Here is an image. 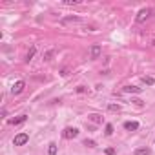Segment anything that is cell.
I'll return each mask as SVG.
<instances>
[{
    "label": "cell",
    "instance_id": "obj_1",
    "mask_svg": "<svg viewBox=\"0 0 155 155\" xmlns=\"http://www.w3.org/2000/svg\"><path fill=\"white\" fill-rule=\"evenodd\" d=\"M28 141H29V135H28V133H18L17 137H15L13 144H15V146H24Z\"/></svg>",
    "mask_w": 155,
    "mask_h": 155
},
{
    "label": "cell",
    "instance_id": "obj_2",
    "mask_svg": "<svg viewBox=\"0 0 155 155\" xmlns=\"http://www.w3.org/2000/svg\"><path fill=\"white\" fill-rule=\"evenodd\" d=\"M62 137L64 139H75V137H79V130L77 128H66L62 132Z\"/></svg>",
    "mask_w": 155,
    "mask_h": 155
},
{
    "label": "cell",
    "instance_id": "obj_3",
    "mask_svg": "<svg viewBox=\"0 0 155 155\" xmlns=\"http://www.w3.org/2000/svg\"><path fill=\"white\" fill-rule=\"evenodd\" d=\"M24 88H26V82H24V81H17V82L13 84V88H11V93L13 95H18V93L24 91Z\"/></svg>",
    "mask_w": 155,
    "mask_h": 155
},
{
    "label": "cell",
    "instance_id": "obj_4",
    "mask_svg": "<svg viewBox=\"0 0 155 155\" xmlns=\"http://www.w3.org/2000/svg\"><path fill=\"white\" fill-rule=\"evenodd\" d=\"M150 13H152V9H148V7L141 9V11L137 13V22H144V20H146V18L150 17Z\"/></svg>",
    "mask_w": 155,
    "mask_h": 155
},
{
    "label": "cell",
    "instance_id": "obj_5",
    "mask_svg": "<svg viewBox=\"0 0 155 155\" xmlns=\"http://www.w3.org/2000/svg\"><path fill=\"white\" fill-rule=\"evenodd\" d=\"M122 91H124V93H141L142 88H137V86H132V84H128V86L122 88Z\"/></svg>",
    "mask_w": 155,
    "mask_h": 155
},
{
    "label": "cell",
    "instance_id": "obj_6",
    "mask_svg": "<svg viewBox=\"0 0 155 155\" xmlns=\"http://www.w3.org/2000/svg\"><path fill=\"white\" fill-rule=\"evenodd\" d=\"M124 130H128V132H135V130H139V122H135V121L124 122Z\"/></svg>",
    "mask_w": 155,
    "mask_h": 155
},
{
    "label": "cell",
    "instance_id": "obj_7",
    "mask_svg": "<svg viewBox=\"0 0 155 155\" xmlns=\"http://www.w3.org/2000/svg\"><path fill=\"white\" fill-rule=\"evenodd\" d=\"M101 53H102L101 46H91V49H89V55H91V58H99V57H101Z\"/></svg>",
    "mask_w": 155,
    "mask_h": 155
},
{
    "label": "cell",
    "instance_id": "obj_8",
    "mask_svg": "<svg viewBox=\"0 0 155 155\" xmlns=\"http://www.w3.org/2000/svg\"><path fill=\"white\" fill-rule=\"evenodd\" d=\"M26 115H18V117H15V119H9V124H13V126H17V124H22V122H26Z\"/></svg>",
    "mask_w": 155,
    "mask_h": 155
},
{
    "label": "cell",
    "instance_id": "obj_9",
    "mask_svg": "<svg viewBox=\"0 0 155 155\" xmlns=\"http://www.w3.org/2000/svg\"><path fill=\"white\" fill-rule=\"evenodd\" d=\"M88 119H89L91 122H95V124H101V122H102V117H101V115H97V113L88 115Z\"/></svg>",
    "mask_w": 155,
    "mask_h": 155
},
{
    "label": "cell",
    "instance_id": "obj_10",
    "mask_svg": "<svg viewBox=\"0 0 155 155\" xmlns=\"http://www.w3.org/2000/svg\"><path fill=\"white\" fill-rule=\"evenodd\" d=\"M150 153H152L150 148H137L135 150V155H150Z\"/></svg>",
    "mask_w": 155,
    "mask_h": 155
},
{
    "label": "cell",
    "instance_id": "obj_11",
    "mask_svg": "<svg viewBox=\"0 0 155 155\" xmlns=\"http://www.w3.org/2000/svg\"><path fill=\"white\" fill-rule=\"evenodd\" d=\"M35 53H37V48H31V49H29V51H28V55H26V62H29V60H31V58L35 57Z\"/></svg>",
    "mask_w": 155,
    "mask_h": 155
},
{
    "label": "cell",
    "instance_id": "obj_12",
    "mask_svg": "<svg viewBox=\"0 0 155 155\" xmlns=\"http://www.w3.org/2000/svg\"><path fill=\"white\" fill-rule=\"evenodd\" d=\"M142 82L146 84V86H153V84H155V79L148 75V77H142Z\"/></svg>",
    "mask_w": 155,
    "mask_h": 155
},
{
    "label": "cell",
    "instance_id": "obj_13",
    "mask_svg": "<svg viewBox=\"0 0 155 155\" xmlns=\"http://www.w3.org/2000/svg\"><path fill=\"white\" fill-rule=\"evenodd\" d=\"M48 153H49V155H57V144H55V142H51V144H49Z\"/></svg>",
    "mask_w": 155,
    "mask_h": 155
},
{
    "label": "cell",
    "instance_id": "obj_14",
    "mask_svg": "<svg viewBox=\"0 0 155 155\" xmlns=\"http://www.w3.org/2000/svg\"><path fill=\"white\" fill-rule=\"evenodd\" d=\"M79 20H81L79 17H66V18H62L64 24H68V22H79Z\"/></svg>",
    "mask_w": 155,
    "mask_h": 155
},
{
    "label": "cell",
    "instance_id": "obj_15",
    "mask_svg": "<svg viewBox=\"0 0 155 155\" xmlns=\"http://www.w3.org/2000/svg\"><path fill=\"white\" fill-rule=\"evenodd\" d=\"M108 109L109 111H121V104H109Z\"/></svg>",
    "mask_w": 155,
    "mask_h": 155
},
{
    "label": "cell",
    "instance_id": "obj_16",
    "mask_svg": "<svg viewBox=\"0 0 155 155\" xmlns=\"http://www.w3.org/2000/svg\"><path fill=\"white\" fill-rule=\"evenodd\" d=\"M84 146H88V148H95L97 144H95V141H91V139H86V141H84Z\"/></svg>",
    "mask_w": 155,
    "mask_h": 155
},
{
    "label": "cell",
    "instance_id": "obj_17",
    "mask_svg": "<svg viewBox=\"0 0 155 155\" xmlns=\"http://www.w3.org/2000/svg\"><path fill=\"white\" fill-rule=\"evenodd\" d=\"M53 53H55V49H49V51L44 55V60H51V57H53Z\"/></svg>",
    "mask_w": 155,
    "mask_h": 155
},
{
    "label": "cell",
    "instance_id": "obj_18",
    "mask_svg": "<svg viewBox=\"0 0 155 155\" xmlns=\"http://www.w3.org/2000/svg\"><path fill=\"white\" fill-rule=\"evenodd\" d=\"M113 133V124H106V135H111Z\"/></svg>",
    "mask_w": 155,
    "mask_h": 155
},
{
    "label": "cell",
    "instance_id": "obj_19",
    "mask_svg": "<svg viewBox=\"0 0 155 155\" xmlns=\"http://www.w3.org/2000/svg\"><path fill=\"white\" fill-rule=\"evenodd\" d=\"M133 104H135V106H144V102L141 101V99H133V101H132Z\"/></svg>",
    "mask_w": 155,
    "mask_h": 155
},
{
    "label": "cell",
    "instance_id": "obj_20",
    "mask_svg": "<svg viewBox=\"0 0 155 155\" xmlns=\"http://www.w3.org/2000/svg\"><path fill=\"white\" fill-rule=\"evenodd\" d=\"M106 155H115V148H106Z\"/></svg>",
    "mask_w": 155,
    "mask_h": 155
},
{
    "label": "cell",
    "instance_id": "obj_21",
    "mask_svg": "<svg viewBox=\"0 0 155 155\" xmlns=\"http://www.w3.org/2000/svg\"><path fill=\"white\" fill-rule=\"evenodd\" d=\"M79 2H81V0H66L68 6H71V4H79Z\"/></svg>",
    "mask_w": 155,
    "mask_h": 155
},
{
    "label": "cell",
    "instance_id": "obj_22",
    "mask_svg": "<svg viewBox=\"0 0 155 155\" xmlns=\"http://www.w3.org/2000/svg\"><path fill=\"white\" fill-rule=\"evenodd\" d=\"M77 91H79V93H84V91H86V88H84V86H79Z\"/></svg>",
    "mask_w": 155,
    "mask_h": 155
},
{
    "label": "cell",
    "instance_id": "obj_23",
    "mask_svg": "<svg viewBox=\"0 0 155 155\" xmlns=\"http://www.w3.org/2000/svg\"><path fill=\"white\" fill-rule=\"evenodd\" d=\"M152 44H153V46H155V38H153V40H152Z\"/></svg>",
    "mask_w": 155,
    "mask_h": 155
}]
</instances>
